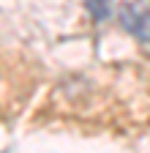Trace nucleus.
Here are the masks:
<instances>
[{
    "instance_id": "obj_2",
    "label": "nucleus",
    "mask_w": 150,
    "mask_h": 153,
    "mask_svg": "<svg viewBox=\"0 0 150 153\" xmlns=\"http://www.w3.org/2000/svg\"><path fill=\"white\" fill-rule=\"evenodd\" d=\"M87 8H90L93 19H104V16L109 14V8H106V0H87Z\"/></svg>"
},
{
    "instance_id": "obj_1",
    "label": "nucleus",
    "mask_w": 150,
    "mask_h": 153,
    "mask_svg": "<svg viewBox=\"0 0 150 153\" xmlns=\"http://www.w3.org/2000/svg\"><path fill=\"white\" fill-rule=\"evenodd\" d=\"M120 22L123 27L137 36L139 41H150V3L147 0H134L120 8Z\"/></svg>"
}]
</instances>
